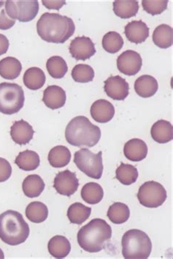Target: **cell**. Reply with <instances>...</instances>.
I'll list each match as a JSON object with an SVG mask.
<instances>
[{
  "label": "cell",
  "mask_w": 173,
  "mask_h": 259,
  "mask_svg": "<svg viewBox=\"0 0 173 259\" xmlns=\"http://www.w3.org/2000/svg\"><path fill=\"white\" fill-rule=\"evenodd\" d=\"M74 21L59 13H45L37 23V31L41 39L52 44H64L75 33Z\"/></svg>",
  "instance_id": "6da1fadb"
},
{
  "label": "cell",
  "mask_w": 173,
  "mask_h": 259,
  "mask_svg": "<svg viewBox=\"0 0 173 259\" xmlns=\"http://www.w3.org/2000/svg\"><path fill=\"white\" fill-rule=\"evenodd\" d=\"M112 237V229L103 219H96L84 226L77 233L79 245L88 253H98Z\"/></svg>",
  "instance_id": "7a4b0ae2"
},
{
  "label": "cell",
  "mask_w": 173,
  "mask_h": 259,
  "mask_svg": "<svg viewBox=\"0 0 173 259\" xmlns=\"http://www.w3.org/2000/svg\"><path fill=\"white\" fill-rule=\"evenodd\" d=\"M65 138L71 146L92 148L100 142L101 130L87 117L79 115L72 118L67 124Z\"/></svg>",
  "instance_id": "3957f363"
},
{
  "label": "cell",
  "mask_w": 173,
  "mask_h": 259,
  "mask_svg": "<svg viewBox=\"0 0 173 259\" xmlns=\"http://www.w3.org/2000/svg\"><path fill=\"white\" fill-rule=\"evenodd\" d=\"M29 232V225L17 211L10 209L0 215V239L5 243L11 246L24 243Z\"/></svg>",
  "instance_id": "277c9868"
},
{
  "label": "cell",
  "mask_w": 173,
  "mask_h": 259,
  "mask_svg": "<svg viewBox=\"0 0 173 259\" xmlns=\"http://www.w3.org/2000/svg\"><path fill=\"white\" fill-rule=\"evenodd\" d=\"M122 255L126 259L148 258L152 242L148 234L140 229H130L122 237Z\"/></svg>",
  "instance_id": "5b68a950"
},
{
  "label": "cell",
  "mask_w": 173,
  "mask_h": 259,
  "mask_svg": "<svg viewBox=\"0 0 173 259\" xmlns=\"http://www.w3.org/2000/svg\"><path fill=\"white\" fill-rule=\"evenodd\" d=\"M25 97L22 87L16 83H0V113L13 115L24 107Z\"/></svg>",
  "instance_id": "8992f818"
},
{
  "label": "cell",
  "mask_w": 173,
  "mask_h": 259,
  "mask_svg": "<svg viewBox=\"0 0 173 259\" xmlns=\"http://www.w3.org/2000/svg\"><path fill=\"white\" fill-rule=\"evenodd\" d=\"M103 152L92 153L88 148H81L75 152L74 163L77 167L88 177L99 180L103 172Z\"/></svg>",
  "instance_id": "52a82bcc"
},
{
  "label": "cell",
  "mask_w": 173,
  "mask_h": 259,
  "mask_svg": "<svg viewBox=\"0 0 173 259\" xmlns=\"http://www.w3.org/2000/svg\"><path fill=\"white\" fill-rule=\"evenodd\" d=\"M137 196L142 205L148 208H156L164 204L167 195L162 185L156 181H148L142 185Z\"/></svg>",
  "instance_id": "ba28073f"
},
{
  "label": "cell",
  "mask_w": 173,
  "mask_h": 259,
  "mask_svg": "<svg viewBox=\"0 0 173 259\" xmlns=\"http://www.w3.org/2000/svg\"><path fill=\"white\" fill-rule=\"evenodd\" d=\"M6 11L8 17L18 20L20 22H29L35 19L39 11V3L37 0L28 1L6 2Z\"/></svg>",
  "instance_id": "9c48e42d"
},
{
  "label": "cell",
  "mask_w": 173,
  "mask_h": 259,
  "mask_svg": "<svg viewBox=\"0 0 173 259\" xmlns=\"http://www.w3.org/2000/svg\"><path fill=\"white\" fill-rule=\"evenodd\" d=\"M143 60L136 51L128 50L117 59V67L121 73L128 76L137 75L141 70Z\"/></svg>",
  "instance_id": "30bf717a"
},
{
  "label": "cell",
  "mask_w": 173,
  "mask_h": 259,
  "mask_svg": "<svg viewBox=\"0 0 173 259\" xmlns=\"http://www.w3.org/2000/svg\"><path fill=\"white\" fill-rule=\"evenodd\" d=\"M79 181L75 172L69 169L60 171L54 178V187L61 195L70 196L76 192Z\"/></svg>",
  "instance_id": "8fae6325"
},
{
  "label": "cell",
  "mask_w": 173,
  "mask_h": 259,
  "mask_svg": "<svg viewBox=\"0 0 173 259\" xmlns=\"http://www.w3.org/2000/svg\"><path fill=\"white\" fill-rule=\"evenodd\" d=\"M72 57L77 61H85L96 54L95 45L90 37H77L72 39L69 49Z\"/></svg>",
  "instance_id": "7c38bea8"
},
{
  "label": "cell",
  "mask_w": 173,
  "mask_h": 259,
  "mask_svg": "<svg viewBox=\"0 0 173 259\" xmlns=\"http://www.w3.org/2000/svg\"><path fill=\"white\" fill-rule=\"evenodd\" d=\"M105 93L113 100L123 101L128 97L129 92L128 83L121 76H111L105 81Z\"/></svg>",
  "instance_id": "4fadbf2b"
},
{
  "label": "cell",
  "mask_w": 173,
  "mask_h": 259,
  "mask_svg": "<svg viewBox=\"0 0 173 259\" xmlns=\"http://www.w3.org/2000/svg\"><path fill=\"white\" fill-rule=\"evenodd\" d=\"M90 113L95 121L100 123H108L114 116L115 108L108 100H99L92 104Z\"/></svg>",
  "instance_id": "5bb4252c"
},
{
  "label": "cell",
  "mask_w": 173,
  "mask_h": 259,
  "mask_svg": "<svg viewBox=\"0 0 173 259\" xmlns=\"http://www.w3.org/2000/svg\"><path fill=\"white\" fill-rule=\"evenodd\" d=\"M34 131L32 126L26 120L14 122L11 128V136L13 142L20 146L28 144L32 140Z\"/></svg>",
  "instance_id": "9a60e30c"
},
{
  "label": "cell",
  "mask_w": 173,
  "mask_h": 259,
  "mask_svg": "<svg viewBox=\"0 0 173 259\" xmlns=\"http://www.w3.org/2000/svg\"><path fill=\"white\" fill-rule=\"evenodd\" d=\"M125 35L131 42L143 44L149 37V28L143 21H133L125 26Z\"/></svg>",
  "instance_id": "2e32d148"
},
{
  "label": "cell",
  "mask_w": 173,
  "mask_h": 259,
  "mask_svg": "<svg viewBox=\"0 0 173 259\" xmlns=\"http://www.w3.org/2000/svg\"><path fill=\"white\" fill-rule=\"evenodd\" d=\"M66 100L65 91L58 85H50L44 91L42 102L52 110L62 108L65 105Z\"/></svg>",
  "instance_id": "e0dca14e"
},
{
  "label": "cell",
  "mask_w": 173,
  "mask_h": 259,
  "mask_svg": "<svg viewBox=\"0 0 173 259\" xmlns=\"http://www.w3.org/2000/svg\"><path fill=\"white\" fill-rule=\"evenodd\" d=\"M123 153L126 158L132 161H141L148 154V146L143 140L135 138L125 144Z\"/></svg>",
  "instance_id": "ac0fdd59"
},
{
  "label": "cell",
  "mask_w": 173,
  "mask_h": 259,
  "mask_svg": "<svg viewBox=\"0 0 173 259\" xmlns=\"http://www.w3.org/2000/svg\"><path fill=\"white\" fill-rule=\"evenodd\" d=\"M158 89L157 80L151 75H142L135 82V92L143 98L153 97L157 92Z\"/></svg>",
  "instance_id": "d6986e66"
},
{
  "label": "cell",
  "mask_w": 173,
  "mask_h": 259,
  "mask_svg": "<svg viewBox=\"0 0 173 259\" xmlns=\"http://www.w3.org/2000/svg\"><path fill=\"white\" fill-rule=\"evenodd\" d=\"M151 137L156 143L164 144L172 141L173 138L172 125L165 120H159L152 126Z\"/></svg>",
  "instance_id": "ffe728a7"
},
{
  "label": "cell",
  "mask_w": 173,
  "mask_h": 259,
  "mask_svg": "<svg viewBox=\"0 0 173 259\" xmlns=\"http://www.w3.org/2000/svg\"><path fill=\"white\" fill-rule=\"evenodd\" d=\"M48 249L54 258H64L70 253V242L64 236L57 235L49 241Z\"/></svg>",
  "instance_id": "44dd1931"
},
{
  "label": "cell",
  "mask_w": 173,
  "mask_h": 259,
  "mask_svg": "<svg viewBox=\"0 0 173 259\" xmlns=\"http://www.w3.org/2000/svg\"><path fill=\"white\" fill-rule=\"evenodd\" d=\"M22 66L16 58L8 57L0 61V76L6 80H15L21 74Z\"/></svg>",
  "instance_id": "7402d4cb"
},
{
  "label": "cell",
  "mask_w": 173,
  "mask_h": 259,
  "mask_svg": "<svg viewBox=\"0 0 173 259\" xmlns=\"http://www.w3.org/2000/svg\"><path fill=\"white\" fill-rule=\"evenodd\" d=\"M45 183L38 175H30L24 179L22 184L24 194L29 198L38 197L45 189Z\"/></svg>",
  "instance_id": "603a6c76"
},
{
  "label": "cell",
  "mask_w": 173,
  "mask_h": 259,
  "mask_svg": "<svg viewBox=\"0 0 173 259\" xmlns=\"http://www.w3.org/2000/svg\"><path fill=\"white\" fill-rule=\"evenodd\" d=\"M23 80L26 88L35 91L44 87L46 77L44 71L39 67H31L26 71Z\"/></svg>",
  "instance_id": "cb8c5ba5"
},
{
  "label": "cell",
  "mask_w": 173,
  "mask_h": 259,
  "mask_svg": "<svg viewBox=\"0 0 173 259\" xmlns=\"http://www.w3.org/2000/svg\"><path fill=\"white\" fill-rule=\"evenodd\" d=\"M138 11L139 3L136 0H117L113 3V11L121 19H130L136 16Z\"/></svg>",
  "instance_id": "d4e9b609"
},
{
  "label": "cell",
  "mask_w": 173,
  "mask_h": 259,
  "mask_svg": "<svg viewBox=\"0 0 173 259\" xmlns=\"http://www.w3.org/2000/svg\"><path fill=\"white\" fill-rule=\"evenodd\" d=\"M15 163L20 169L29 171L35 170L40 164L39 155L36 152L26 150L21 152L15 160Z\"/></svg>",
  "instance_id": "484cf974"
},
{
  "label": "cell",
  "mask_w": 173,
  "mask_h": 259,
  "mask_svg": "<svg viewBox=\"0 0 173 259\" xmlns=\"http://www.w3.org/2000/svg\"><path fill=\"white\" fill-rule=\"evenodd\" d=\"M152 37L156 46L162 49H168L173 42L172 28L167 24H161L155 29Z\"/></svg>",
  "instance_id": "4316f807"
},
{
  "label": "cell",
  "mask_w": 173,
  "mask_h": 259,
  "mask_svg": "<svg viewBox=\"0 0 173 259\" xmlns=\"http://www.w3.org/2000/svg\"><path fill=\"white\" fill-rule=\"evenodd\" d=\"M49 164L53 167L62 168L70 163L71 153L67 147L58 146L53 148L49 153Z\"/></svg>",
  "instance_id": "83f0119b"
},
{
  "label": "cell",
  "mask_w": 173,
  "mask_h": 259,
  "mask_svg": "<svg viewBox=\"0 0 173 259\" xmlns=\"http://www.w3.org/2000/svg\"><path fill=\"white\" fill-rule=\"evenodd\" d=\"M91 213V207H87L82 203L76 202L70 206L67 215L71 224L80 225L90 217Z\"/></svg>",
  "instance_id": "f1b7e54d"
},
{
  "label": "cell",
  "mask_w": 173,
  "mask_h": 259,
  "mask_svg": "<svg viewBox=\"0 0 173 259\" xmlns=\"http://www.w3.org/2000/svg\"><path fill=\"white\" fill-rule=\"evenodd\" d=\"M25 213L26 218L31 222L41 224L47 219L49 216V209L44 203L33 202L26 207Z\"/></svg>",
  "instance_id": "f546056e"
},
{
  "label": "cell",
  "mask_w": 173,
  "mask_h": 259,
  "mask_svg": "<svg viewBox=\"0 0 173 259\" xmlns=\"http://www.w3.org/2000/svg\"><path fill=\"white\" fill-rule=\"evenodd\" d=\"M104 191L97 183H88L82 188L81 197L84 202L90 204H97L103 200Z\"/></svg>",
  "instance_id": "4dcf8cb0"
},
{
  "label": "cell",
  "mask_w": 173,
  "mask_h": 259,
  "mask_svg": "<svg viewBox=\"0 0 173 259\" xmlns=\"http://www.w3.org/2000/svg\"><path fill=\"white\" fill-rule=\"evenodd\" d=\"M107 215L113 224H124L129 219V208L126 204H123V203H114L108 209Z\"/></svg>",
  "instance_id": "1f68e13d"
},
{
  "label": "cell",
  "mask_w": 173,
  "mask_h": 259,
  "mask_svg": "<svg viewBox=\"0 0 173 259\" xmlns=\"http://www.w3.org/2000/svg\"><path fill=\"white\" fill-rule=\"evenodd\" d=\"M116 178L121 184L129 186L135 184L138 178V169L131 164H121L115 171Z\"/></svg>",
  "instance_id": "d6a6232c"
},
{
  "label": "cell",
  "mask_w": 173,
  "mask_h": 259,
  "mask_svg": "<svg viewBox=\"0 0 173 259\" xmlns=\"http://www.w3.org/2000/svg\"><path fill=\"white\" fill-rule=\"evenodd\" d=\"M46 68L49 75L55 79L64 77L68 70V67L63 58L54 56L49 58L46 63Z\"/></svg>",
  "instance_id": "836d02e7"
},
{
  "label": "cell",
  "mask_w": 173,
  "mask_h": 259,
  "mask_svg": "<svg viewBox=\"0 0 173 259\" xmlns=\"http://www.w3.org/2000/svg\"><path fill=\"white\" fill-rule=\"evenodd\" d=\"M123 46V38L118 32H108L103 38V49L110 54H116L117 52L121 50Z\"/></svg>",
  "instance_id": "e575fe53"
},
{
  "label": "cell",
  "mask_w": 173,
  "mask_h": 259,
  "mask_svg": "<svg viewBox=\"0 0 173 259\" xmlns=\"http://www.w3.org/2000/svg\"><path fill=\"white\" fill-rule=\"evenodd\" d=\"M72 77L75 82L87 83L94 80L95 71L88 64H77L72 69Z\"/></svg>",
  "instance_id": "d590c367"
},
{
  "label": "cell",
  "mask_w": 173,
  "mask_h": 259,
  "mask_svg": "<svg viewBox=\"0 0 173 259\" xmlns=\"http://www.w3.org/2000/svg\"><path fill=\"white\" fill-rule=\"evenodd\" d=\"M167 0H143L142 6L143 10L152 16L159 15L166 11L167 8Z\"/></svg>",
  "instance_id": "8d00e7d4"
},
{
  "label": "cell",
  "mask_w": 173,
  "mask_h": 259,
  "mask_svg": "<svg viewBox=\"0 0 173 259\" xmlns=\"http://www.w3.org/2000/svg\"><path fill=\"white\" fill-rule=\"evenodd\" d=\"M16 24V20L8 17L6 11V2L0 1V29L8 30Z\"/></svg>",
  "instance_id": "74e56055"
},
{
  "label": "cell",
  "mask_w": 173,
  "mask_h": 259,
  "mask_svg": "<svg viewBox=\"0 0 173 259\" xmlns=\"http://www.w3.org/2000/svg\"><path fill=\"white\" fill-rule=\"evenodd\" d=\"M12 175V166L9 161L0 158V183L6 182Z\"/></svg>",
  "instance_id": "f35d334b"
},
{
  "label": "cell",
  "mask_w": 173,
  "mask_h": 259,
  "mask_svg": "<svg viewBox=\"0 0 173 259\" xmlns=\"http://www.w3.org/2000/svg\"><path fill=\"white\" fill-rule=\"evenodd\" d=\"M42 5L48 9L57 10V11L60 10L64 5L66 4L64 0H62V1H46V0H42Z\"/></svg>",
  "instance_id": "ab89813d"
},
{
  "label": "cell",
  "mask_w": 173,
  "mask_h": 259,
  "mask_svg": "<svg viewBox=\"0 0 173 259\" xmlns=\"http://www.w3.org/2000/svg\"><path fill=\"white\" fill-rule=\"evenodd\" d=\"M9 40L4 34H0V56L6 54L9 49Z\"/></svg>",
  "instance_id": "60d3db41"
},
{
  "label": "cell",
  "mask_w": 173,
  "mask_h": 259,
  "mask_svg": "<svg viewBox=\"0 0 173 259\" xmlns=\"http://www.w3.org/2000/svg\"><path fill=\"white\" fill-rule=\"evenodd\" d=\"M5 258V255L4 253H3V250L0 249V258Z\"/></svg>",
  "instance_id": "b9f144b4"
}]
</instances>
